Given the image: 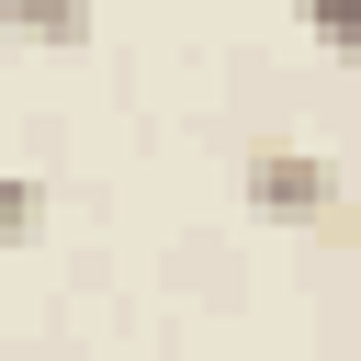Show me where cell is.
<instances>
[{
  "label": "cell",
  "mask_w": 361,
  "mask_h": 361,
  "mask_svg": "<svg viewBox=\"0 0 361 361\" xmlns=\"http://www.w3.org/2000/svg\"><path fill=\"white\" fill-rule=\"evenodd\" d=\"M0 34H23V45H90V0H0Z\"/></svg>",
  "instance_id": "2"
},
{
  "label": "cell",
  "mask_w": 361,
  "mask_h": 361,
  "mask_svg": "<svg viewBox=\"0 0 361 361\" xmlns=\"http://www.w3.org/2000/svg\"><path fill=\"white\" fill-rule=\"evenodd\" d=\"M248 214H271V226H316V214H338V169L316 158V147H248Z\"/></svg>",
  "instance_id": "1"
},
{
  "label": "cell",
  "mask_w": 361,
  "mask_h": 361,
  "mask_svg": "<svg viewBox=\"0 0 361 361\" xmlns=\"http://www.w3.org/2000/svg\"><path fill=\"white\" fill-rule=\"evenodd\" d=\"M282 11H293L327 56H350V68H361V0H282Z\"/></svg>",
  "instance_id": "3"
},
{
  "label": "cell",
  "mask_w": 361,
  "mask_h": 361,
  "mask_svg": "<svg viewBox=\"0 0 361 361\" xmlns=\"http://www.w3.org/2000/svg\"><path fill=\"white\" fill-rule=\"evenodd\" d=\"M34 226H45V192L34 180H0V248H23Z\"/></svg>",
  "instance_id": "4"
}]
</instances>
